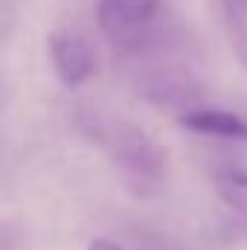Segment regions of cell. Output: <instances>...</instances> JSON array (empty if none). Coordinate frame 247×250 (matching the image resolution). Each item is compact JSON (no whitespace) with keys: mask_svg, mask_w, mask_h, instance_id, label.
<instances>
[{"mask_svg":"<svg viewBox=\"0 0 247 250\" xmlns=\"http://www.w3.org/2000/svg\"><path fill=\"white\" fill-rule=\"evenodd\" d=\"M79 128L117 166L134 198H157L166 187V151L134 123L105 114H79Z\"/></svg>","mask_w":247,"mask_h":250,"instance_id":"cell-1","label":"cell"},{"mask_svg":"<svg viewBox=\"0 0 247 250\" xmlns=\"http://www.w3.org/2000/svg\"><path fill=\"white\" fill-rule=\"evenodd\" d=\"M212 184H215V195L221 198V204L247 221V172L242 169L215 172Z\"/></svg>","mask_w":247,"mask_h":250,"instance_id":"cell-6","label":"cell"},{"mask_svg":"<svg viewBox=\"0 0 247 250\" xmlns=\"http://www.w3.org/2000/svg\"><path fill=\"white\" fill-rule=\"evenodd\" d=\"M50 59L64 87H79L96 73V53L79 32L59 29L50 35Z\"/></svg>","mask_w":247,"mask_h":250,"instance_id":"cell-2","label":"cell"},{"mask_svg":"<svg viewBox=\"0 0 247 250\" xmlns=\"http://www.w3.org/2000/svg\"><path fill=\"white\" fill-rule=\"evenodd\" d=\"M236 53H239V62L247 67V29L236 32Z\"/></svg>","mask_w":247,"mask_h":250,"instance_id":"cell-8","label":"cell"},{"mask_svg":"<svg viewBox=\"0 0 247 250\" xmlns=\"http://www.w3.org/2000/svg\"><path fill=\"white\" fill-rule=\"evenodd\" d=\"M140 93L157 108L178 111V117L198 108V99H201V87L195 84V79H189L186 73H178V70H157L145 76L140 84Z\"/></svg>","mask_w":247,"mask_h":250,"instance_id":"cell-3","label":"cell"},{"mask_svg":"<svg viewBox=\"0 0 247 250\" xmlns=\"http://www.w3.org/2000/svg\"><path fill=\"white\" fill-rule=\"evenodd\" d=\"M178 123H181V128L204 134V137L247 143V120L233 111H224V108H192L178 117Z\"/></svg>","mask_w":247,"mask_h":250,"instance_id":"cell-5","label":"cell"},{"mask_svg":"<svg viewBox=\"0 0 247 250\" xmlns=\"http://www.w3.org/2000/svg\"><path fill=\"white\" fill-rule=\"evenodd\" d=\"M87 250H123L117 242H111V239H93L90 245H87Z\"/></svg>","mask_w":247,"mask_h":250,"instance_id":"cell-9","label":"cell"},{"mask_svg":"<svg viewBox=\"0 0 247 250\" xmlns=\"http://www.w3.org/2000/svg\"><path fill=\"white\" fill-rule=\"evenodd\" d=\"M224 3V15L230 21V26L236 32L247 29V0H221Z\"/></svg>","mask_w":247,"mask_h":250,"instance_id":"cell-7","label":"cell"},{"mask_svg":"<svg viewBox=\"0 0 247 250\" xmlns=\"http://www.w3.org/2000/svg\"><path fill=\"white\" fill-rule=\"evenodd\" d=\"M160 0H99L96 23L111 38H128L151 23Z\"/></svg>","mask_w":247,"mask_h":250,"instance_id":"cell-4","label":"cell"}]
</instances>
